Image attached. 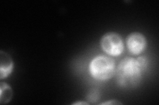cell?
Listing matches in <instances>:
<instances>
[{"label": "cell", "instance_id": "cell-1", "mask_svg": "<svg viewBox=\"0 0 159 105\" xmlns=\"http://www.w3.org/2000/svg\"><path fill=\"white\" fill-rule=\"evenodd\" d=\"M145 71L137 60L132 57L123 59L116 69L117 83L123 88H133L140 83Z\"/></svg>", "mask_w": 159, "mask_h": 105}, {"label": "cell", "instance_id": "cell-2", "mask_svg": "<svg viewBox=\"0 0 159 105\" xmlns=\"http://www.w3.org/2000/svg\"><path fill=\"white\" fill-rule=\"evenodd\" d=\"M89 72L91 76L99 81L111 79L116 73V63L109 56L98 55L89 64Z\"/></svg>", "mask_w": 159, "mask_h": 105}, {"label": "cell", "instance_id": "cell-3", "mask_svg": "<svg viewBox=\"0 0 159 105\" xmlns=\"http://www.w3.org/2000/svg\"><path fill=\"white\" fill-rule=\"evenodd\" d=\"M101 48L104 53L110 57H118L123 53L124 43L120 35L116 32H107L100 40Z\"/></svg>", "mask_w": 159, "mask_h": 105}, {"label": "cell", "instance_id": "cell-4", "mask_svg": "<svg viewBox=\"0 0 159 105\" xmlns=\"http://www.w3.org/2000/svg\"><path fill=\"white\" fill-rule=\"evenodd\" d=\"M126 44L129 53L134 55H138L145 51L147 42L143 34L140 32H133L127 38Z\"/></svg>", "mask_w": 159, "mask_h": 105}, {"label": "cell", "instance_id": "cell-5", "mask_svg": "<svg viewBox=\"0 0 159 105\" xmlns=\"http://www.w3.org/2000/svg\"><path fill=\"white\" fill-rule=\"evenodd\" d=\"M14 67L11 57L7 53L0 51V78L3 79L7 78L13 72Z\"/></svg>", "mask_w": 159, "mask_h": 105}, {"label": "cell", "instance_id": "cell-6", "mask_svg": "<svg viewBox=\"0 0 159 105\" xmlns=\"http://www.w3.org/2000/svg\"><path fill=\"white\" fill-rule=\"evenodd\" d=\"M13 92L11 86L6 83H0V103L7 104L11 101Z\"/></svg>", "mask_w": 159, "mask_h": 105}, {"label": "cell", "instance_id": "cell-7", "mask_svg": "<svg viewBox=\"0 0 159 105\" xmlns=\"http://www.w3.org/2000/svg\"><path fill=\"white\" fill-rule=\"evenodd\" d=\"M122 104L121 103L116 101V100H109V101L107 102H103L102 103H100V104H103V105H107V104L116 105V104Z\"/></svg>", "mask_w": 159, "mask_h": 105}, {"label": "cell", "instance_id": "cell-8", "mask_svg": "<svg viewBox=\"0 0 159 105\" xmlns=\"http://www.w3.org/2000/svg\"><path fill=\"white\" fill-rule=\"evenodd\" d=\"M72 104H75V105H85V104H86V105H88V103H86V102H82V101H80V102L74 103Z\"/></svg>", "mask_w": 159, "mask_h": 105}]
</instances>
